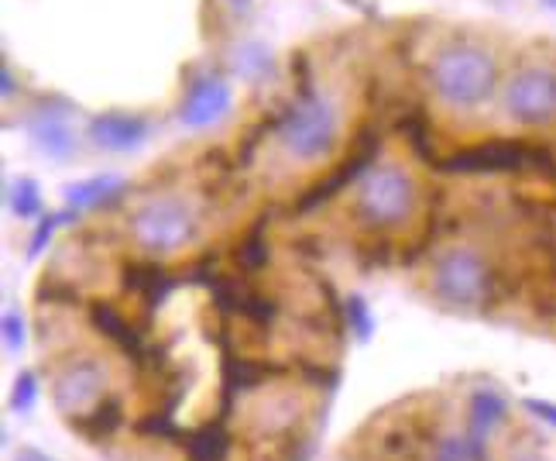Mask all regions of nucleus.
<instances>
[{
  "instance_id": "nucleus-1",
  "label": "nucleus",
  "mask_w": 556,
  "mask_h": 461,
  "mask_svg": "<svg viewBox=\"0 0 556 461\" xmlns=\"http://www.w3.org/2000/svg\"><path fill=\"white\" fill-rule=\"evenodd\" d=\"M430 90L451 111H475L498 90V55L481 41H451L430 62Z\"/></svg>"
},
{
  "instance_id": "nucleus-2",
  "label": "nucleus",
  "mask_w": 556,
  "mask_h": 461,
  "mask_svg": "<svg viewBox=\"0 0 556 461\" xmlns=\"http://www.w3.org/2000/svg\"><path fill=\"white\" fill-rule=\"evenodd\" d=\"M275 141L292 162H324L340 141V108L327 90L303 87L275 128Z\"/></svg>"
},
{
  "instance_id": "nucleus-3",
  "label": "nucleus",
  "mask_w": 556,
  "mask_h": 461,
  "mask_svg": "<svg viewBox=\"0 0 556 461\" xmlns=\"http://www.w3.org/2000/svg\"><path fill=\"white\" fill-rule=\"evenodd\" d=\"M127 230L144 256L165 259L200 238V211L186 197H152L131 211Z\"/></svg>"
},
{
  "instance_id": "nucleus-4",
  "label": "nucleus",
  "mask_w": 556,
  "mask_h": 461,
  "mask_svg": "<svg viewBox=\"0 0 556 461\" xmlns=\"http://www.w3.org/2000/svg\"><path fill=\"white\" fill-rule=\"evenodd\" d=\"M419 207V186L413 173L395 162H381L361 176L354 190V217L371 230H389L405 224Z\"/></svg>"
},
{
  "instance_id": "nucleus-5",
  "label": "nucleus",
  "mask_w": 556,
  "mask_h": 461,
  "mask_svg": "<svg viewBox=\"0 0 556 461\" xmlns=\"http://www.w3.org/2000/svg\"><path fill=\"white\" fill-rule=\"evenodd\" d=\"M433 297L454 310H481L495 300V269L470 245H454L430 269Z\"/></svg>"
},
{
  "instance_id": "nucleus-6",
  "label": "nucleus",
  "mask_w": 556,
  "mask_h": 461,
  "mask_svg": "<svg viewBox=\"0 0 556 461\" xmlns=\"http://www.w3.org/2000/svg\"><path fill=\"white\" fill-rule=\"evenodd\" d=\"M443 173L454 176H495V173H522V170H543L556 176V162L536 149V145L495 138V141H478L470 149H460L440 162Z\"/></svg>"
},
{
  "instance_id": "nucleus-7",
  "label": "nucleus",
  "mask_w": 556,
  "mask_h": 461,
  "mask_svg": "<svg viewBox=\"0 0 556 461\" xmlns=\"http://www.w3.org/2000/svg\"><path fill=\"white\" fill-rule=\"evenodd\" d=\"M505 114L522 128H546L556 121V66L526 62L502 87Z\"/></svg>"
},
{
  "instance_id": "nucleus-8",
  "label": "nucleus",
  "mask_w": 556,
  "mask_h": 461,
  "mask_svg": "<svg viewBox=\"0 0 556 461\" xmlns=\"http://www.w3.org/2000/svg\"><path fill=\"white\" fill-rule=\"evenodd\" d=\"M103 396H106V369L103 362L90 359V354H79V359L66 362L52 383V403L66 421L97 407Z\"/></svg>"
},
{
  "instance_id": "nucleus-9",
  "label": "nucleus",
  "mask_w": 556,
  "mask_h": 461,
  "mask_svg": "<svg viewBox=\"0 0 556 461\" xmlns=\"http://www.w3.org/2000/svg\"><path fill=\"white\" fill-rule=\"evenodd\" d=\"M233 103V90L224 76H213V73H203L189 83V90L179 103V121L186 128L200 132V128H210V124H217L227 117Z\"/></svg>"
},
{
  "instance_id": "nucleus-10",
  "label": "nucleus",
  "mask_w": 556,
  "mask_h": 461,
  "mask_svg": "<svg viewBox=\"0 0 556 461\" xmlns=\"http://www.w3.org/2000/svg\"><path fill=\"white\" fill-rule=\"evenodd\" d=\"M152 135V121L131 111H103L90 121L93 145L106 152H135Z\"/></svg>"
},
{
  "instance_id": "nucleus-11",
  "label": "nucleus",
  "mask_w": 556,
  "mask_h": 461,
  "mask_svg": "<svg viewBox=\"0 0 556 461\" xmlns=\"http://www.w3.org/2000/svg\"><path fill=\"white\" fill-rule=\"evenodd\" d=\"M90 317H93V327L103 334V338H111L124 354H131V359H135L138 365H152L155 351L148 348L144 334H141L131 321H127L111 300H97V303L90 307Z\"/></svg>"
},
{
  "instance_id": "nucleus-12",
  "label": "nucleus",
  "mask_w": 556,
  "mask_h": 461,
  "mask_svg": "<svg viewBox=\"0 0 556 461\" xmlns=\"http://www.w3.org/2000/svg\"><path fill=\"white\" fill-rule=\"evenodd\" d=\"M28 132L35 138V145L49 159H70L76 152V135L70 128V121L62 111H46L41 108L31 121H28Z\"/></svg>"
},
{
  "instance_id": "nucleus-13",
  "label": "nucleus",
  "mask_w": 556,
  "mask_h": 461,
  "mask_svg": "<svg viewBox=\"0 0 556 461\" xmlns=\"http://www.w3.org/2000/svg\"><path fill=\"white\" fill-rule=\"evenodd\" d=\"M121 424H124V400H121V396H111V393H106L103 400L97 407H90L87 413L70 416V427L87 437V441H93V445L106 441V437H114L121 431Z\"/></svg>"
},
{
  "instance_id": "nucleus-14",
  "label": "nucleus",
  "mask_w": 556,
  "mask_h": 461,
  "mask_svg": "<svg viewBox=\"0 0 556 461\" xmlns=\"http://www.w3.org/2000/svg\"><path fill=\"white\" fill-rule=\"evenodd\" d=\"M124 289H131L141 297L148 310H155L168 300V292L176 289V279L159 262H131L124 269Z\"/></svg>"
},
{
  "instance_id": "nucleus-15",
  "label": "nucleus",
  "mask_w": 556,
  "mask_h": 461,
  "mask_svg": "<svg viewBox=\"0 0 556 461\" xmlns=\"http://www.w3.org/2000/svg\"><path fill=\"white\" fill-rule=\"evenodd\" d=\"M227 421H210L192 431H182L179 445L186 451V461H227L230 458V434L224 427Z\"/></svg>"
},
{
  "instance_id": "nucleus-16",
  "label": "nucleus",
  "mask_w": 556,
  "mask_h": 461,
  "mask_svg": "<svg viewBox=\"0 0 556 461\" xmlns=\"http://www.w3.org/2000/svg\"><path fill=\"white\" fill-rule=\"evenodd\" d=\"M508 421V403L498 389H478L470 396L467 407V434H475L478 441H488L502 424Z\"/></svg>"
},
{
  "instance_id": "nucleus-17",
  "label": "nucleus",
  "mask_w": 556,
  "mask_h": 461,
  "mask_svg": "<svg viewBox=\"0 0 556 461\" xmlns=\"http://www.w3.org/2000/svg\"><path fill=\"white\" fill-rule=\"evenodd\" d=\"M127 183L121 176H90L83 183H73L66 186V203L73 207V211H90V207H103V203H114L117 197H124Z\"/></svg>"
},
{
  "instance_id": "nucleus-18",
  "label": "nucleus",
  "mask_w": 556,
  "mask_h": 461,
  "mask_svg": "<svg viewBox=\"0 0 556 461\" xmlns=\"http://www.w3.org/2000/svg\"><path fill=\"white\" fill-rule=\"evenodd\" d=\"M433 461H488L484 441H478L475 434H443L437 448H433Z\"/></svg>"
},
{
  "instance_id": "nucleus-19",
  "label": "nucleus",
  "mask_w": 556,
  "mask_h": 461,
  "mask_svg": "<svg viewBox=\"0 0 556 461\" xmlns=\"http://www.w3.org/2000/svg\"><path fill=\"white\" fill-rule=\"evenodd\" d=\"M8 203H11V211L14 217L21 221H31L41 214V197H38V183L28 179V176H21L17 183L8 186Z\"/></svg>"
},
{
  "instance_id": "nucleus-20",
  "label": "nucleus",
  "mask_w": 556,
  "mask_h": 461,
  "mask_svg": "<svg viewBox=\"0 0 556 461\" xmlns=\"http://www.w3.org/2000/svg\"><path fill=\"white\" fill-rule=\"evenodd\" d=\"M238 262H241L244 272H254V269H262V265L268 262V245H265V230H262V224H258V227H251L248 235H244V241L238 245Z\"/></svg>"
},
{
  "instance_id": "nucleus-21",
  "label": "nucleus",
  "mask_w": 556,
  "mask_h": 461,
  "mask_svg": "<svg viewBox=\"0 0 556 461\" xmlns=\"http://www.w3.org/2000/svg\"><path fill=\"white\" fill-rule=\"evenodd\" d=\"M271 66V55L265 46H258V41H251V46H241L238 49V59H233V70H238L241 76H258Z\"/></svg>"
},
{
  "instance_id": "nucleus-22",
  "label": "nucleus",
  "mask_w": 556,
  "mask_h": 461,
  "mask_svg": "<svg viewBox=\"0 0 556 461\" xmlns=\"http://www.w3.org/2000/svg\"><path fill=\"white\" fill-rule=\"evenodd\" d=\"M344 313H348V327L357 334L361 341H365L368 334L375 331V321H371V313H368V303L361 300V297H348V303H344Z\"/></svg>"
},
{
  "instance_id": "nucleus-23",
  "label": "nucleus",
  "mask_w": 556,
  "mask_h": 461,
  "mask_svg": "<svg viewBox=\"0 0 556 461\" xmlns=\"http://www.w3.org/2000/svg\"><path fill=\"white\" fill-rule=\"evenodd\" d=\"M35 396H38V379L35 372H21L14 379V393H11V407L17 413H28L35 407Z\"/></svg>"
},
{
  "instance_id": "nucleus-24",
  "label": "nucleus",
  "mask_w": 556,
  "mask_h": 461,
  "mask_svg": "<svg viewBox=\"0 0 556 461\" xmlns=\"http://www.w3.org/2000/svg\"><path fill=\"white\" fill-rule=\"evenodd\" d=\"M70 214H76L73 207H70L66 214H59V217H38V227H35V235H31V248H28V256H31V259H35L38 251H41V245L49 241V235H52V230H55V224H59V221H66Z\"/></svg>"
},
{
  "instance_id": "nucleus-25",
  "label": "nucleus",
  "mask_w": 556,
  "mask_h": 461,
  "mask_svg": "<svg viewBox=\"0 0 556 461\" xmlns=\"http://www.w3.org/2000/svg\"><path fill=\"white\" fill-rule=\"evenodd\" d=\"M4 345H8V351L25 348V321H21L14 310L4 313Z\"/></svg>"
},
{
  "instance_id": "nucleus-26",
  "label": "nucleus",
  "mask_w": 556,
  "mask_h": 461,
  "mask_svg": "<svg viewBox=\"0 0 556 461\" xmlns=\"http://www.w3.org/2000/svg\"><path fill=\"white\" fill-rule=\"evenodd\" d=\"M522 407H526L532 416H540V421H546V424L556 427V403H546V400H526Z\"/></svg>"
},
{
  "instance_id": "nucleus-27",
  "label": "nucleus",
  "mask_w": 556,
  "mask_h": 461,
  "mask_svg": "<svg viewBox=\"0 0 556 461\" xmlns=\"http://www.w3.org/2000/svg\"><path fill=\"white\" fill-rule=\"evenodd\" d=\"M14 94V73H11V66L4 62V97H11Z\"/></svg>"
},
{
  "instance_id": "nucleus-28",
  "label": "nucleus",
  "mask_w": 556,
  "mask_h": 461,
  "mask_svg": "<svg viewBox=\"0 0 556 461\" xmlns=\"http://www.w3.org/2000/svg\"><path fill=\"white\" fill-rule=\"evenodd\" d=\"M17 461H52V458H41L38 451L28 448V451H21V454H17Z\"/></svg>"
},
{
  "instance_id": "nucleus-29",
  "label": "nucleus",
  "mask_w": 556,
  "mask_h": 461,
  "mask_svg": "<svg viewBox=\"0 0 556 461\" xmlns=\"http://www.w3.org/2000/svg\"><path fill=\"white\" fill-rule=\"evenodd\" d=\"M543 4H546V8H553V11H556V0H543Z\"/></svg>"
}]
</instances>
